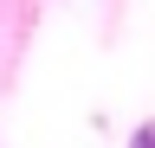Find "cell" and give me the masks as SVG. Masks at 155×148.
Instances as JSON below:
<instances>
[{"label": "cell", "mask_w": 155, "mask_h": 148, "mask_svg": "<svg viewBox=\"0 0 155 148\" xmlns=\"http://www.w3.org/2000/svg\"><path fill=\"white\" fill-rule=\"evenodd\" d=\"M129 148H155V129H136V142Z\"/></svg>", "instance_id": "1"}]
</instances>
